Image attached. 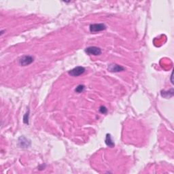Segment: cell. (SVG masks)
Listing matches in <instances>:
<instances>
[{
	"mask_svg": "<svg viewBox=\"0 0 174 174\" xmlns=\"http://www.w3.org/2000/svg\"><path fill=\"white\" fill-rule=\"evenodd\" d=\"M106 25L104 23L93 24L90 25V31L91 33H97L106 29Z\"/></svg>",
	"mask_w": 174,
	"mask_h": 174,
	"instance_id": "1",
	"label": "cell"
},
{
	"mask_svg": "<svg viewBox=\"0 0 174 174\" xmlns=\"http://www.w3.org/2000/svg\"><path fill=\"white\" fill-rule=\"evenodd\" d=\"M99 111L102 114H106L107 112V110L105 107L104 106H101L99 108Z\"/></svg>",
	"mask_w": 174,
	"mask_h": 174,
	"instance_id": "10",
	"label": "cell"
},
{
	"mask_svg": "<svg viewBox=\"0 0 174 174\" xmlns=\"http://www.w3.org/2000/svg\"><path fill=\"white\" fill-rule=\"evenodd\" d=\"M29 111H28L27 113L24 114V118H23V122L25 124H29Z\"/></svg>",
	"mask_w": 174,
	"mask_h": 174,
	"instance_id": "9",
	"label": "cell"
},
{
	"mask_svg": "<svg viewBox=\"0 0 174 174\" xmlns=\"http://www.w3.org/2000/svg\"><path fill=\"white\" fill-rule=\"evenodd\" d=\"M85 72V68L81 67V66H78L75 68H73V70H70L69 72V74L71 76L73 77H77L83 74Z\"/></svg>",
	"mask_w": 174,
	"mask_h": 174,
	"instance_id": "3",
	"label": "cell"
},
{
	"mask_svg": "<svg viewBox=\"0 0 174 174\" xmlns=\"http://www.w3.org/2000/svg\"><path fill=\"white\" fill-rule=\"evenodd\" d=\"M105 144H106V145L107 146L110 147V148H113V147H114V146H115L113 140L112 139L111 135L110 134L106 135V138H105Z\"/></svg>",
	"mask_w": 174,
	"mask_h": 174,
	"instance_id": "7",
	"label": "cell"
},
{
	"mask_svg": "<svg viewBox=\"0 0 174 174\" xmlns=\"http://www.w3.org/2000/svg\"><path fill=\"white\" fill-rule=\"evenodd\" d=\"M19 144L21 148H27L31 145V141H28V139L22 136L19 139Z\"/></svg>",
	"mask_w": 174,
	"mask_h": 174,
	"instance_id": "6",
	"label": "cell"
},
{
	"mask_svg": "<svg viewBox=\"0 0 174 174\" xmlns=\"http://www.w3.org/2000/svg\"><path fill=\"white\" fill-rule=\"evenodd\" d=\"M34 61V58L31 56H23L21 57L19 60V64L21 66H27L30 65L31 63H33Z\"/></svg>",
	"mask_w": 174,
	"mask_h": 174,
	"instance_id": "4",
	"label": "cell"
},
{
	"mask_svg": "<svg viewBox=\"0 0 174 174\" xmlns=\"http://www.w3.org/2000/svg\"><path fill=\"white\" fill-rule=\"evenodd\" d=\"M125 70V68L122 67L121 65L115 64V63H112L110 64L108 66V70L111 72H123Z\"/></svg>",
	"mask_w": 174,
	"mask_h": 174,
	"instance_id": "5",
	"label": "cell"
},
{
	"mask_svg": "<svg viewBox=\"0 0 174 174\" xmlns=\"http://www.w3.org/2000/svg\"><path fill=\"white\" fill-rule=\"evenodd\" d=\"M85 52L89 55L98 56L101 54V49L97 46H89L85 49Z\"/></svg>",
	"mask_w": 174,
	"mask_h": 174,
	"instance_id": "2",
	"label": "cell"
},
{
	"mask_svg": "<svg viewBox=\"0 0 174 174\" xmlns=\"http://www.w3.org/2000/svg\"><path fill=\"white\" fill-rule=\"evenodd\" d=\"M84 89H85L84 86L80 84V85H78V87L76 88L75 91L78 93H82L83 91H84Z\"/></svg>",
	"mask_w": 174,
	"mask_h": 174,
	"instance_id": "8",
	"label": "cell"
}]
</instances>
